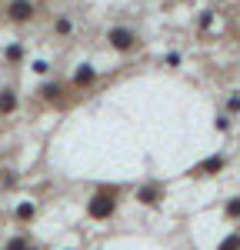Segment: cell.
I'll return each mask as SVG.
<instances>
[{
  "label": "cell",
  "mask_w": 240,
  "mask_h": 250,
  "mask_svg": "<svg viewBox=\"0 0 240 250\" xmlns=\"http://www.w3.org/2000/svg\"><path fill=\"white\" fill-rule=\"evenodd\" d=\"M107 43H110L114 50H120V54H127V50L140 47V37L130 30V27H114V30L107 34Z\"/></svg>",
  "instance_id": "1"
},
{
  "label": "cell",
  "mask_w": 240,
  "mask_h": 250,
  "mask_svg": "<svg viewBox=\"0 0 240 250\" xmlns=\"http://www.w3.org/2000/svg\"><path fill=\"white\" fill-rule=\"evenodd\" d=\"M34 14H37V7H34L30 0H10V3H7V20H10V23H27Z\"/></svg>",
  "instance_id": "2"
},
{
  "label": "cell",
  "mask_w": 240,
  "mask_h": 250,
  "mask_svg": "<svg viewBox=\"0 0 240 250\" xmlns=\"http://www.w3.org/2000/svg\"><path fill=\"white\" fill-rule=\"evenodd\" d=\"M87 210H90V217H94V220H107L110 213L117 210V204H114V193H97V197L90 200V207H87Z\"/></svg>",
  "instance_id": "3"
},
{
  "label": "cell",
  "mask_w": 240,
  "mask_h": 250,
  "mask_svg": "<svg viewBox=\"0 0 240 250\" xmlns=\"http://www.w3.org/2000/svg\"><path fill=\"white\" fill-rule=\"evenodd\" d=\"M220 167H223V157H207L203 164H197V167H194V177H203V173H217Z\"/></svg>",
  "instance_id": "4"
},
{
  "label": "cell",
  "mask_w": 240,
  "mask_h": 250,
  "mask_svg": "<svg viewBox=\"0 0 240 250\" xmlns=\"http://www.w3.org/2000/svg\"><path fill=\"white\" fill-rule=\"evenodd\" d=\"M94 77H97V70L83 63V67H77V74H74V83L77 87H87V83H94Z\"/></svg>",
  "instance_id": "5"
},
{
  "label": "cell",
  "mask_w": 240,
  "mask_h": 250,
  "mask_svg": "<svg viewBox=\"0 0 240 250\" xmlns=\"http://www.w3.org/2000/svg\"><path fill=\"white\" fill-rule=\"evenodd\" d=\"M17 107V94L14 90H0V114H14Z\"/></svg>",
  "instance_id": "6"
},
{
  "label": "cell",
  "mask_w": 240,
  "mask_h": 250,
  "mask_svg": "<svg viewBox=\"0 0 240 250\" xmlns=\"http://www.w3.org/2000/svg\"><path fill=\"white\" fill-rule=\"evenodd\" d=\"M40 97H43V100H60V97H63V87H60V83H43V87H40Z\"/></svg>",
  "instance_id": "7"
},
{
  "label": "cell",
  "mask_w": 240,
  "mask_h": 250,
  "mask_svg": "<svg viewBox=\"0 0 240 250\" xmlns=\"http://www.w3.org/2000/svg\"><path fill=\"white\" fill-rule=\"evenodd\" d=\"M140 200H143V204H157V184L143 187V190H140Z\"/></svg>",
  "instance_id": "8"
},
{
  "label": "cell",
  "mask_w": 240,
  "mask_h": 250,
  "mask_svg": "<svg viewBox=\"0 0 240 250\" xmlns=\"http://www.w3.org/2000/svg\"><path fill=\"white\" fill-rule=\"evenodd\" d=\"M217 250H240V233H230V237H227Z\"/></svg>",
  "instance_id": "9"
},
{
  "label": "cell",
  "mask_w": 240,
  "mask_h": 250,
  "mask_svg": "<svg viewBox=\"0 0 240 250\" xmlns=\"http://www.w3.org/2000/svg\"><path fill=\"white\" fill-rule=\"evenodd\" d=\"M17 217H20V220H30V217H34V204H20Z\"/></svg>",
  "instance_id": "10"
},
{
  "label": "cell",
  "mask_w": 240,
  "mask_h": 250,
  "mask_svg": "<svg viewBox=\"0 0 240 250\" xmlns=\"http://www.w3.org/2000/svg\"><path fill=\"white\" fill-rule=\"evenodd\" d=\"M227 217H230V220H237V217H240V197L227 204Z\"/></svg>",
  "instance_id": "11"
},
{
  "label": "cell",
  "mask_w": 240,
  "mask_h": 250,
  "mask_svg": "<svg viewBox=\"0 0 240 250\" xmlns=\"http://www.w3.org/2000/svg\"><path fill=\"white\" fill-rule=\"evenodd\" d=\"M54 30H57L60 37H63V34H70V20H67V17H60L57 23H54Z\"/></svg>",
  "instance_id": "12"
},
{
  "label": "cell",
  "mask_w": 240,
  "mask_h": 250,
  "mask_svg": "<svg viewBox=\"0 0 240 250\" xmlns=\"http://www.w3.org/2000/svg\"><path fill=\"white\" fill-rule=\"evenodd\" d=\"M20 57H23V47H17V43H14V47L7 50V60H20Z\"/></svg>",
  "instance_id": "13"
},
{
  "label": "cell",
  "mask_w": 240,
  "mask_h": 250,
  "mask_svg": "<svg viewBox=\"0 0 240 250\" xmlns=\"http://www.w3.org/2000/svg\"><path fill=\"white\" fill-rule=\"evenodd\" d=\"M227 110L237 114V110H240V97H230V100H227Z\"/></svg>",
  "instance_id": "14"
},
{
  "label": "cell",
  "mask_w": 240,
  "mask_h": 250,
  "mask_svg": "<svg viewBox=\"0 0 240 250\" xmlns=\"http://www.w3.org/2000/svg\"><path fill=\"white\" fill-rule=\"evenodd\" d=\"M7 250H27V240H10V247Z\"/></svg>",
  "instance_id": "15"
},
{
  "label": "cell",
  "mask_w": 240,
  "mask_h": 250,
  "mask_svg": "<svg viewBox=\"0 0 240 250\" xmlns=\"http://www.w3.org/2000/svg\"><path fill=\"white\" fill-rule=\"evenodd\" d=\"M27 250H30V247H27Z\"/></svg>",
  "instance_id": "16"
}]
</instances>
